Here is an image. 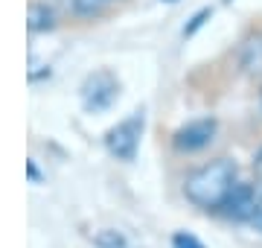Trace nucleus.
Here are the masks:
<instances>
[{"mask_svg":"<svg viewBox=\"0 0 262 248\" xmlns=\"http://www.w3.org/2000/svg\"><path fill=\"white\" fill-rule=\"evenodd\" d=\"M236 187V163L230 158H219L204 167H198L195 172H189L184 181V196H187L195 208H222L227 196Z\"/></svg>","mask_w":262,"mask_h":248,"instance_id":"obj_1","label":"nucleus"},{"mask_svg":"<svg viewBox=\"0 0 262 248\" xmlns=\"http://www.w3.org/2000/svg\"><path fill=\"white\" fill-rule=\"evenodd\" d=\"M140 134H143V114L137 111L134 117L117 123L111 132H108V137H105L108 152H111L114 158H120V161H134L137 146H140Z\"/></svg>","mask_w":262,"mask_h":248,"instance_id":"obj_2","label":"nucleus"},{"mask_svg":"<svg viewBox=\"0 0 262 248\" xmlns=\"http://www.w3.org/2000/svg\"><path fill=\"white\" fill-rule=\"evenodd\" d=\"M213 137H215V120L213 117H201V120L181 126L175 137H172V143H175L178 152H198V149L213 143Z\"/></svg>","mask_w":262,"mask_h":248,"instance_id":"obj_3","label":"nucleus"},{"mask_svg":"<svg viewBox=\"0 0 262 248\" xmlns=\"http://www.w3.org/2000/svg\"><path fill=\"white\" fill-rule=\"evenodd\" d=\"M120 94V85H117V79L111 73H94V76L84 82V91H82V102L88 111H105L108 105L117 99Z\"/></svg>","mask_w":262,"mask_h":248,"instance_id":"obj_4","label":"nucleus"},{"mask_svg":"<svg viewBox=\"0 0 262 248\" xmlns=\"http://www.w3.org/2000/svg\"><path fill=\"white\" fill-rule=\"evenodd\" d=\"M259 201H256V193H253L251 184H236L233 193L227 196V201L222 204V210H225V216H230V219L236 222H248L253 219L256 213H259Z\"/></svg>","mask_w":262,"mask_h":248,"instance_id":"obj_5","label":"nucleus"},{"mask_svg":"<svg viewBox=\"0 0 262 248\" xmlns=\"http://www.w3.org/2000/svg\"><path fill=\"white\" fill-rule=\"evenodd\" d=\"M56 27V12L47 9L44 3H35L29 9V29L32 32H44V29H53Z\"/></svg>","mask_w":262,"mask_h":248,"instance_id":"obj_6","label":"nucleus"},{"mask_svg":"<svg viewBox=\"0 0 262 248\" xmlns=\"http://www.w3.org/2000/svg\"><path fill=\"white\" fill-rule=\"evenodd\" d=\"M91 239H94V245H96V248H125V237H122L120 231H114V228L96 231Z\"/></svg>","mask_w":262,"mask_h":248,"instance_id":"obj_7","label":"nucleus"},{"mask_svg":"<svg viewBox=\"0 0 262 248\" xmlns=\"http://www.w3.org/2000/svg\"><path fill=\"white\" fill-rule=\"evenodd\" d=\"M102 6H105L102 0H73V9L79 12V15H96Z\"/></svg>","mask_w":262,"mask_h":248,"instance_id":"obj_8","label":"nucleus"},{"mask_svg":"<svg viewBox=\"0 0 262 248\" xmlns=\"http://www.w3.org/2000/svg\"><path fill=\"white\" fill-rule=\"evenodd\" d=\"M172 248H204V242L195 239L192 234H175L172 237Z\"/></svg>","mask_w":262,"mask_h":248,"instance_id":"obj_9","label":"nucleus"},{"mask_svg":"<svg viewBox=\"0 0 262 248\" xmlns=\"http://www.w3.org/2000/svg\"><path fill=\"white\" fill-rule=\"evenodd\" d=\"M253 167H256V172H262V149L256 152V161H253Z\"/></svg>","mask_w":262,"mask_h":248,"instance_id":"obj_10","label":"nucleus"},{"mask_svg":"<svg viewBox=\"0 0 262 248\" xmlns=\"http://www.w3.org/2000/svg\"><path fill=\"white\" fill-rule=\"evenodd\" d=\"M102 3H108V0H102Z\"/></svg>","mask_w":262,"mask_h":248,"instance_id":"obj_11","label":"nucleus"}]
</instances>
